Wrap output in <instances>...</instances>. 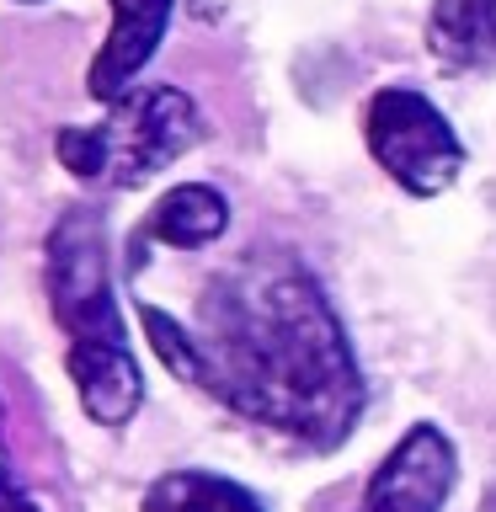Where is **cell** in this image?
<instances>
[{
  "label": "cell",
  "instance_id": "obj_1",
  "mask_svg": "<svg viewBox=\"0 0 496 512\" xmlns=\"http://www.w3.org/2000/svg\"><path fill=\"white\" fill-rule=\"evenodd\" d=\"M198 379L230 411L310 448L358 427L363 368L320 283L283 251H246L214 272L192 320Z\"/></svg>",
  "mask_w": 496,
  "mask_h": 512
},
{
  "label": "cell",
  "instance_id": "obj_2",
  "mask_svg": "<svg viewBox=\"0 0 496 512\" xmlns=\"http://www.w3.org/2000/svg\"><path fill=\"white\" fill-rule=\"evenodd\" d=\"M48 304L54 320L70 336V379L80 390L91 422L128 427L144 406V368L128 347L118 299H112V267H107V230L91 208H64L48 230Z\"/></svg>",
  "mask_w": 496,
  "mask_h": 512
},
{
  "label": "cell",
  "instance_id": "obj_3",
  "mask_svg": "<svg viewBox=\"0 0 496 512\" xmlns=\"http://www.w3.org/2000/svg\"><path fill=\"white\" fill-rule=\"evenodd\" d=\"M198 144V107L182 86H144L91 128H59L54 155L80 182L107 187H139L144 176L166 171L176 155Z\"/></svg>",
  "mask_w": 496,
  "mask_h": 512
},
{
  "label": "cell",
  "instance_id": "obj_4",
  "mask_svg": "<svg viewBox=\"0 0 496 512\" xmlns=\"http://www.w3.org/2000/svg\"><path fill=\"white\" fill-rule=\"evenodd\" d=\"M363 134H368L374 160L416 198H438L464 171V144L454 134V123L416 86H384L368 102Z\"/></svg>",
  "mask_w": 496,
  "mask_h": 512
},
{
  "label": "cell",
  "instance_id": "obj_5",
  "mask_svg": "<svg viewBox=\"0 0 496 512\" xmlns=\"http://www.w3.org/2000/svg\"><path fill=\"white\" fill-rule=\"evenodd\" d=\"M459 475V454L443 438V427L416 422L368 480L358 512H443Z\"/></svg>",
  "mask_w": 496,
  "mask_h": 512
},
{
  "label": "cell",
  "instance_id": "obj_6",
  "mask_svg": "<svg viewBox=\"0 0 496 512\" xmlns=\"http://www.w3.org/2000/svg\"><path fill=\"white\" fill-rule=\"evenodd\" d=\"M171 6L176 0H112V32H107L102 54L91 59V75H86V91L96 102L112 107L128 96V86L139 80V70L155 59L160 38H166Z\"/></svg>",
  "mask_w": 496,
  "mask_h": 512
},
{
  "label": "cell",
  "instance_id": "obj_7",
  "mask_svg": "<svg viewBox=\"0 0 496 512\" xmlns=\"http://www.w3.org/2000/svg\"><path fill=\"white\" fill-rule=\"evenodd\" d=\"M427 43L448 70H491L496 64V0H432Z\"/></svg>",
  "mask_w": 496,
  "mask_h": 512
},
{
  "label": "cell",
  "instance_id": "obj_8",
  "mask_svg": "<svg viewBox=\"0 0 496 512\" xmlns=\"http://www.w3.org/2000/svg\"><path fill=\"white\" fill-rule=\"evenodd\" d=\"M224 224H230V203L203 182H182L150 208V224H144L139 235L166 240V246H182V251H198V246L224 235Z\"/></svg>",
  "mask_w": 496,
  "mask_h": 512
},
{
  "label": "cell",
  "instance_id": "obj_9",
  "mask_svg": "<svg viewBox=\"0 0 496 512\" xmlns=\"http://www.w3.org/2000/svg\"><path fill=\"white\" fill-rule=\"evenodd\" d=\"M144 512H267L246 486L208 470H171L144 491Z\"/></svg>",
  "mask_w": 496,
  "mask_h": 512
},
{
  "label": "cell",
  "instance_id": "obj_10",
  "mask_svg": "<svg viewBox=\"0 0 496 512\" xmlns=\"http://www.w3.org/2000/svg\"><path fill=\"white\" fill-rule=\"evenodd\" d=\"M139 315H144V331H150L160 363H166L176 379H198V347H192V331L182 320H171L166 310H155V304H139Z\"/></svg>",
  "mask_w": 496,
  "mask_h": 512
},
{
  "label": "cell",
  "instance_id": "obj_11",
  "mask_svg": "<svg viewBox=\"0 0 496 512\" xmlns=\"http://www.w3.org/2000/svg\"><path fill=\"white\" fill-rule=\"evenodd\" d=\"M0 512H38L32 496L22 491V480H16V464L6 448V411H0Z\"/></svg>",
  "mask_w": 496,
  "mask_h": 512
},
{
  "label": "cell",
  "instance_id": "obj_12",
  "mask_svg": "<svg viewBox=\"0 0 496 512\" xmlns=\"http://www.w3.org/2000/svg\"><path fill=\"white\" fill-rule=\"evenodd\" d=\"M480 512H496V491H491V496H486V507H480Z\"/></svg>",
  "mask_w": 496,
  "mask_h": 512
},
{
  "label": "cell",
  "instance_id": "obj_13",
  "mask_svg": "<svg viewBox=\"0 0 496 512\" xmlns=\"http://www.w3.org/2000/svg\"><path fill=\"white\" fill-rule=\"evenodd\" d=\"M22 6H38V0H22Z\"/></svg>",
  "mask_w": 496,
  "mask_h": 512
}]
</instances>
